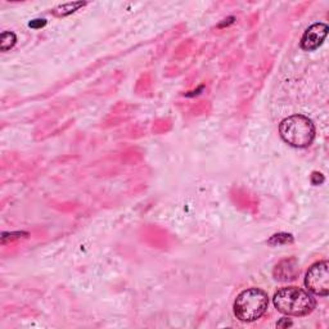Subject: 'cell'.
I'll return each instance as SVG.
<instances>
[{"label":"cell","mask_w":329,"mask_h":329,"mask_svg":"<svg viewBox=\"0 0 329 329\" xmlns=\"http://www.w3.org/2000/svg\"><path fill=\"white\" fill-rule=\"evenodd\" d=\"M273 302L279 313L288 316L309 315L316 305L315 299L299 287L280 288L274 295Z\"/></svg>","instance_id":"obj_1"},{"label":"cell","mask_w":329,"mask_h":329,"mask_svg":"<svg viewBox=\"0 0 329 329\" xmlns=\"http://www.w3.org/2000/svg\"><path fill=\"white\" fill-rule=\"evenodd\" d=\"M279 134L289 146L295 148H306L315 139V125L309 117L293 115L280 122Z\"/></svg>","instance_id":"obj_2"},{"label":"cell","mask_w":329,"mask_h":329,"mask_svg":"<svg viewBox=\"0 0 329 329\" xmlns=\"http://www.w3.org/2000/svg\"><path fill=\"white\" fill-rule=\"evenodd\" d=\"M269 297L260 288L244 289L234 301V315L240 322H255L266 313Z\"/></svg>","instance_id":"obj_3"},{"label":"cell","mask_w":329,"mask_h":329,"mask_svg":"<svg viewBox=\"0 0 329 329\" xmlns=\"http://www.w3.org/2000/svg\"><path fill=\"white\" fill-rule=\"evenodd\" d=\"M17 41V37L13 32L10 31H4L0 36V50L1 52H7L14 47Z\"/></svg>","instance_id":"obj_8"},{"label":"cell","mask_w":329,"mask_h":329,"mask_svg":"<svg viewBox=\"0 0 329 329\" xmlns=\"http://www.w3.org/2000/svg\"><path fill=\"white\" fill-rule=\"evenodd\" d=\"M299 274V261L295 257H288L276 264L273 270V276L279 282H291L295 280Z\"/></svg>","instance_id":"obj_6"},{"label":"cell","mask_w":329,"mask_h":329,"mask_svg":"<svg viewBox=\"0 0 329 329\" xmlns=\"http://www.w3.org/2000/svg\"><path fill=\"white\" fill-rule=\"evenodd\" d=\"M47 25V21L45 20H32L29 24V26L31 27V29H40V27L45 26Z\"/></svg>","instance_id":"obj_12"},{"label":"cell","mask_w":329,"mask_h":329,"mask_svg":"<svg viewBox=\"0 0 329 329\" xmlns=\"http://www.w3.org/2000/svg\"><path fill=\"white\" fill-rule=\"evenodd\" d=\"M305 286L316 296H328L329 265L327 261H319L310 268L305 276Z\"/></svg>","instance_id":"obj_4"},{"label":"cell","mask_w":329,"mask_h":329,"mask_svg":"<svg viewBox=\"0 0 329 329\" xmlns=\"http://www.w3.org/2000/svg\"><path fill=\"white\" fill-rule=\"evenodd\" d=\"M328 33V26L326 24H314L305 31L301 39V48L306 52H313L323 44Z\"/></svg>","instance_id":"obj_5"},{"label":"cell","mask_w":329,"mask_h":329,"mask_svg":"<svg viewBox=\"0 0 329 329\" xmlns=\"http://www.w3.org/2000/svg\"><path fill=\"white\" fill-rule=\"evenodd\" d=\"M282 326H283V323H278V327H282ZM284 326H286V327L292 326V323H291V322H289V320H288V322H287V323H284Z\"/></svg>","instance_id":"obj_13"},{"label":"cell","mask_w":329,"mask_h":329,"mask_svg":"<svg viewBox=\"0 0 329 329\" xmlns=\"http://www.w3.org/2000/svg\"><path fill=\"white\" fill-rule=\"evenodd\" d=\"M324 181V177H323L322 174L320 173H313V175H311V183L314 184V185H320V184Z\"/></svg>","instance_id":"obj_11"},{"label":"cell","mask_w":329,"mask_h":329,"mask_svg":"<svg viewBox=\"0 0 329 329\" xmlns=\"http://www.w3.org/2000/svg\"><path fill=\"white\" fill-rule=\"evenodd\" d=\"M22 237H27V233H22V232H18V233H3L1 236V243L5 244L7 240H14V239H20Z\"/></svg>","instance_id":"obj_10"},{"label":"cell","mask_w":329,"mask_h":329,"mask_svg":"<svg viewBox=\"0 0 329 329\" xmlns=\"http://www.w3.org/2000/svg\"><path fill=\"white\" fill-rule=\"evenodd\" d=\"M85 4L87 3H83V1H73V3L62 4V5H58L57 8H54L53 14L57 17H66L68 14H72L73 12H76L77 9H80Z\"/></svg>","instance_id":"obj_7"},{"label":"cell","mask_w":329,"mask_h":329,"mask_svg":"<svg viewBox=\"0 0 329 329\" xmlns=\"http://www.w3.org/2000/svg\"><path fill=\"white\" fill-rule=\"evenodd\" d=\"M293 242L292 234L288 233H278L270 237V239L268 240L270 246H283V244H289Z\"/></svg>","instance_id":"obj_9"}]
</instances>
